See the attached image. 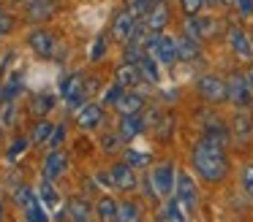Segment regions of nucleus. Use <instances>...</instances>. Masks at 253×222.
<instances>
[{
	"instance_id": "nucleus-1",
	"label": "nucleus",
	"mask_w": 253,
	"mask_h": 222,
	"mask_svg": "<svg viewBox=\"0 0 253 222\" xmlns=\"http://www.w3.org/2000/svg\"><path fill=\"white\" fill-rule=\"evenodd\" d=\"M193 168L199 171V176L210 184H218L229 173V157H226V146L218 141H210L204 135L196 146H193Z\"/></svg>"
},
{
	"instance_id": "nucleus-2",
	"label": "nucleus",
	"mask_w": 253,
	"mask_h": 222,
	"mask_svg": "<svg viewBox=\"0 0 253 222\" xmlns=\"http://www.w3.org/2000/svg\"><path fill=\"white\" fill-rule=\"evenodd\" d=\"M139 25H142V22H139V16L131 14L128 8L117 11L115 22H112V38H115V41H120V43H131V38L136 35Z\"/></svg>"
},
{
	"instance_id": "nucleus-3",
	"label": "nucleus",
	"mask_w": 253,
	"mask_h": 222,
	"mask_svg": "<svg viewBox=\"0 0 253 222\" xmlns=\"http://www.w3.org/2000/svg\"><path fill=\"white\" fill-rule=\"evenodd\" d=\"M82 73H71L66 76V79L60 81V95L66 97L68 108L71 111H77V108L84 106V84H82Z\"/></svg>"
},
{
	"instance_id": "nucleus-4",
	"label": "nucleus",
	"mask_w": 253,
	"mask_h": 222,
	"mask_svg": "<svg viewBox=\"0 0 253 222\" xmlns=\"http://www.w3.org/2000/svg\"><path fill=\"white\" fill-rule=\"evenodd\" d=\"M150 187H153V195H158V198L171 195V190H174V168L169 162L153 168L150 171Z\"/></svg>"
},
{
	"instance_id": "nucleus-5",
	"label": "nucleus",
	"mask_w": 253,
	"mask_h": 222,
	"mask_svg": "<svg viewBox=\"0 0 253 222\" xmlns=\"http://www.w3.org/2000/svg\"><path fill=\"white\" fill-rule=\"evenodd\" d=\"M229 100L234 103L237 108H251V103H253V90H251V84H248V79L242 73H234L229 81Z\"/></svg>"
},
{
	"instance_id": "nucleus-6",
	"label": "nucleus",
	"mask_w": 253,
	"mask_h": 222,
	"mask_svg": "<svg viewBox=\"0 0 253 222\" xmlns=\"http://www.w3.org/2000/svg\"><path fill=\"white\" fill-rule=\"evenodd\" d=\"M28 46L33 49L39 57H55V49H57V38L52 30H46V27H39V30H33L28 35Z\"/></svg>"
},
{
	"instance_id": "nucleus-7",
	"label": "nucleus",
	"mask_w": 253,
	"mask_h": 222,
	"mask_svg": "<svg viewBox=\"0 0 253 222\" xmlns=\"http://www.w3.org/2000/svg\"><path fill=\"white\" fill-rule=\"evenodd\" d=\"M196 90L202 92L207 100L218 103V100H229V84H226L220 76H202L196 81Z\"/></svg>"
},
{
	"instance_id": "nucleus-8",
	"label": "nucleus",
	"mask_w": 253,
	"mask_h": 222,
	"mask_svg": "<svg viewBox=\"0 0 253 222\" xmlns=\"http://www.w3.org/2000/svg\"><path fill=\"white\" fill-rule=\"evenodd\" d=\"M174 198L180 200V206L185 211H193L199 203V190H196V182H193L188 173H180L177 176V190H174Z\"/></svg>"
},
{
	"instance_id": "nucleus-9",
	"label": "nucleus",
	"mask_w": 253,
	"mask_h": 222,
	"mask_svg": "<svg viewBox=\"0 0 253 222\" xmlns=\"http://www.w3.org/2000/svg\"><path fill=\"white\" fill-rule=\"evenodd\" d=\"M218 32V19L212 16H196L193 14L191 19L185 22V35H191L193 41H204V38L215 35Z\"/></svg>"
},
{
	"instance_id": "nucleus-10",
	"label": "nucleus",
	"mask_w": 253,
	"mask_h": 222,
	"mask_svg": "<svg viewBox=\"0 0 253 222\" xmlns=\"http://www.w3.org/2000/svg\"><path fill=\"white\" fill-rule=\"evenodd\" d=\"M57 0H25V14H28V22H46L52 14H55Z\"/></svg>"
},
{
	"instance_id": "nucleus-11",
	"label": "nucleus",
	"mask_w": 253,
	"mask_h": 222,
	"mask_svg": "<svg viewBox=\"0 0 253 222\" xmlns=\"http://www.w3.org/2000/svg\"><path fill=\"white\" fill-rule=\"evenodd\" d=\"M166 22H169V5H166L164 0H155L150 14L144 16V27H147L150 32H161L166 27Z\"/></svg>"
},
{
	"instance_id": "nucleus-12",
	"label": "nucleus",
	"mask_w": 253,
	"mask_h": 222,
	"mask_svg": "<svg viewBox=\"0 0 253 222\" xmlns=\"http://www.w3.org/2000/svg\"><path fill=\"white\" fill-rule=\"evenodd\" d=\"M101 119H104V108H101L98 103H87V106H82V108H79V114H77V125L82 130L98 127Z\"/></svg>"
},
{
	"instance_id": "nucleus-13",
	"label": "nucleus",
	"mask_w": 253,
	"mask_h": 222,
	"mask_svg": "<svg viewBox=\"0 0 253 222\" xmlns=\"http://www.w3.org/2000/svg\"><path fill=\"white\" fill-rule=\"evenodd\" d=\"M229 43H231V49H234L237 57H242V60H251L253 57V43H251V38L245 35V30L231 27V30H229Z\"/></svg>"
},
{
	"instance_id": "nucleus-14",
	"label": "nucleus",
	"mask_w": 253,
	"mask_h": 222,
	"mask_svg": "<svg viewBox=\"0 0 253 222\" xmlns=\"http://www.w3.org/2000/svg\"><path fill=\"white\" fill-rule=\"evenodd\" d=\"M112 182H115V187H120V190H133L136 187V171H133V165L117 162V165L112 168Z\"/></svg>"
},
{
	"instance_id": "nucleus-15",
	"label": "nucleus",
	"mask_w": 253,
	"mask_h": 222,
	"mask_svg": "<svg viewBox=\"0 0 253 222\" xmlns=\"http://www.w3.org/2000/svg\"><path fill=\"white\" fill-rule=\"evenodd\" d=\"M117 84H123L126 90H131V87H136V84H142L144 81V76H142V70H139V65L136 63H123L120 68H117Z\"/></svg>"
},
{
	"instance_id": "nucleus-16",
	"label": "nucleus",
	"mask_w": 253,
	"mask_h": 222,
	"mask_svg": "<svg viewBox=\"0 0 253 222\" xmlns=\"http://www.w3.org/2000/svg\"><path fill=\"white\" fill-rule=\"evenodd\" d=\"M66 168H68L66 155H60L57 149H52L49 155H46V160H44V179L55 182L57 176H63V171H66Z\"/></svg>"
},
{
	"instance_id": "nucleus-17",
	"label": "nucleus",
	"mask_w": 253,
	"mask_h": 222,
	"mask_svg": "<svg viewBox=\"0 0 253 222\" xmlns=\"http://www.w3.org/2000/svg\"><path fill=\"white\" fill-rule=\"evenodd\" d=\"M142 127H144V122H142L139 114H123L120 117V130H117V133H120L123 138H136V135L142 133Z\"/></svg>"
},
{
	"instance_id": "nucleus-18",
	"label": "nucleus",
	"mask_w": 253,
	"mask_h": 222,
	"mask_svg": "<svg viewBox=\"0 0 253 222\" xmlns=\"http://www.w3.org/2000/svg\"><path fill=\"white\" fill-rule=\"evenodd\" d=\"M142 106H144V97L142 95H136V92H123V97L117 100V111L120 114H139L142 111Z\"/></svg>"
},
{
	"instance_id": "nucleus-19",
	"label": "nucleus",
	"mask_w": 253,
	"mask_h": 222,
	"mask_svg": "<svg viewBox=\"0 0 253 222\" xmlns=\"http://www.w3.org/2000/svg\"><path fill=\"white\" fill-rule=\"evenodd\" d=\"M117 211H120V203H115L109 195H104V198L95 203V214H98L101 222H117Z\"/></svg>"
},
{
	"instance_id": "nucleus-20",
	"label": "nucleus",
	"mask_w": 253,
	"mask_h": 222,
	"mask_svg": "<svg viewBox=\"0 0 253 222\" xmlns=\"http://www.w3.org/2000/svg\"><path fill=\"white\" fill-rule=\"evenodd\" d=\"M158 60L153 57V54H147L144 52L142 57L136 60V65H139V70H142V76H144V81H150V84H155V81L161 79V73H158Z\"/></svg>"
},
{
	"instance_id": "nucleus-21",
	"label": "nucleus",
	"mask_w": 253,
	"mask_h": 222,
	"mask_svg": "<svg viewBox=\"0 0 253 222\" xmlns=\"http://www.w3.org/2000/svg\"><path fill=\"white\" fill-rule=\"evenodd\" d=\"M117 222H142V206L133 203V200H126V203H120V211H117Z\"/></svg>"
},
{
	"instance_id": "nucleus-22",
	"label": "nucleus",
	"mask_w": 253,
	"mask_h": 222,
	"mask_svg": "<svg viewBox=\"0 0 253 222\" xmlns=\"http://www.w3.org/2000/svg\"><path fill=\"white\" fill-rule=\"evenodd\" d=\"M177 52H180V60L191 63V60L199 57V41H193L191 35H182L180 41H177Z\"/></svg>"
},
{
	"instance_id": "nucleus-23",
	"label": "nucleus",
	"mask_w": 253,
	"mask_h": 222,
	"mask_svg": "<svg viewBox=\"0 0 253 222\" xmlns=\"http://www.w3.org/2000/svg\"><path fill=\"white\" fill-rule=\"evenodd\" d=\"M66 209L71 211V217L77 222H87L90 220V203H87V200H82V198H68Z\"/></svg>"
},
{
	"instance_id": "nucleus-24",
	"label": "nucleus",
	"mask_w": 253,
	"mask_h": 222,
	"mask_svg": "<svg viewBox=\"0 0 253 222\" xmlns=\"http://www.w3.org/2000/svg\"><path fill=\"white\" fill-rule=\"evenodd\" d=\"M52 108H55V97H52V95H36L33 103H30V114H33V117H39V119L46 117Z\"/></svg>"
},
{
	"instance_id": "nucleus-25",
	"label": "nucleus",
	"mask_w": 253,
	"mask_h": 222,
	"mask_svg": "<svg viewBox=\"0 0 253 222\" xmlns=\"http://www.w3.org/2000/svg\"><path fill=\"white\" fill-rule=\"evenodd\" d=\"M19 81H22V76H19V73H11V76H8V81L3 84L0 95H3V100H6V103H11L14 97L19 95V90H22V84H19Z\"/></svg>"
},
{
	"instance_id": "nucleus-26",
	"label": "nucleus",
	"mask_w": 253,
	"mask_h": 222,
	"mask_svg": "<svg viewBox=\"0 0 253 222\" xmlns=\"http://www.w3.org/2000/svg\"><path fill=\"white\" fill-rule=\"evenodd\" d=\"M52 133H55V125L46 122V119H41V122L33 127V144H44V141H49Z\"/></svg>"
},
{
	"instance_id": "nucleus-27",
	"label": "nucleus",
	"mask_w": 253,
	"mask_h": 222,
	"mask_svg": "<svg viewBox=\"0 0 253 222\" xmlns=\"http://www.w3.org/2000/svg\"><path fill=\"white\" fill-rule=\"evenodd\" d=\"M153 5H155V0H131L126 8L131 11V14H136L139 19H144V16L150 14V8H153Z\"/></svg>"
},
{
	"instance_id": "nucleus-28",
	"label": "nucleus",
	"mask_w": 253,
	"mask_h": 222,
	"mask_svg": "<svg viewBox=\"0 0 253 222\" xmlns=\"http://www.w3.org/2000/svg\"><path fill=\"white\" fill-rule=\"evenodd\" d=\"M166 222H185V217H182V206L180 200H169V206H166Z\"/></svg>"
},
{
	"instance_id": "nucleus-29",
	"label": "nucleus",
	"mask_w": 253,
	"mask_h": 222,
	"mask_svg": "<svg viewBox=\"0 0 253 222\" xmlns=\"http://www.w3.org/2000/svg\"><path fill=\"white\" fill-rule=\"evenodd\" d=\"M123 92H126L123 84H112L109 90L104 92V106H117V100L123 97Z\"/></svg>"
},
{
	"instance_id": "nucleus-30",
	"label": "nucleus",
	"mask_w": 253,
	"mask_h": 222,
	"mask_svg": "<svg viewBox=\"0 0 253 222\" xmlns=\"http://www.w3.org/2000/svg\"><path fill=\"white\" fill-rule=\"evenodd\" d=\"M39 198H41V200H46V203H52V200H57V195H55V187H52V182H49V179H41Z\"/></svg>"
},
{
	"instance_id": "nucleus-31",
	"label": "nucleus",
	"mask_w": 253,
	"mask_h": 222,
	"mask_svg": "<svg viewBox=\"0 0 253 222\" xmlns=\"http://www.w3.org/2000/svg\"><path fill=\"white\" fill-rule=\"evenodd\" d=\"M14 198H17V203L22 206V209H28V206H33V203H36V198H33V190H28V187H19Z\"/></svg>"
},
{
	"instance_id": "nucleus-32",
	"label": "nucleus",
	"mask_w": 253,
	"mask_h": 222,
	"mask_svg": "<svg viewBox=\"0 0 253 222\" xmlns=\"http://www.w3.org/2000/svg\"><path fill=\"white\" fill-rule=\"evenodd\" d=\"M25 214H28V222H46V214H44V209H41L39 203L28 206V209H25Z\"/></svg>"
},
{
	"instance_id": "nucleus-33",
	"label": "nucleus",
	"mask_w": 253,
	"mask_h": 222,
	"mask_svg": "<svg viewBox=\"0 0 253 222\" xmlns=\"http://www.w3.org/2000/svg\"><path fill=\"white\" fill-rule=\"evenodd\" d=\"M14 30V16L8 14L6 8H0V35H6V32Z\"/></svg>"
},
{
	"instance_id": "nucleus-34",
	"label": "nucleus",
	"mask_w": 253,
	"mask_h": 222,
	"mask_svg": "<svg viewBox=\"0 0 253 222\" xmlns=\"http://www.w3.org/2000/svg\"><path fill=\"white\" fill-rule=\"evenodd\" d=\"M106 38L101 35L98 41H95V46H93V52H90V60H93V63H98V60H104V54H106Z\"/></svg>"
},
{
	"instance_id": "nucleus-35",
	"label": "nucleus",
	"mask_w": 253,
	"mask_h": 222,
	"mask_svg": "<svg viewBox=\"0 0 253 222\" xmlns=\"http://www.w3.org/2000/svg\"><path fill=\"white\" fill-rule=\"evenodd\" d=\"M120 138H123L120 133H117V135H104V138H101V146H104V152H117V146H120Z\"/></svg>"
},
{
	"instance_id": "nucleus-36",
	"label": "nucleus",
	"mask_w": 253,
	"mask_h": 222,
	"mask_svg": "<svg viewBox=\"0 0 253 222\" xmlns=\"http://www.w3.org/2000/svg\"><path fill=\"white\" fill-rule=\"evenodd\" d=\"M180 5H182V11H185L188 16H193L204 5V0H180Z\"/></svg>"
},
{
	"instance_id": "nucleus-37",
	"label": "nucleus",
	"mask_w": 253,
	"mask_h": 222,
	"mask_svg": "<svg viewBox=\"0 0 253 222\" xmlns=\"http://www.w3.org/2000/svg\"><path fill=\"white\" fill-rule=\"evenodd\" d=\"M242 187H245L248 195H253V165H248L242 171Z\"/></svg>"
},
{
	"instance_id": "nucleus-38",
	"label": "nucleus",
	"mask_w": 253,
	"mask_h": 222,
	"mask_svg": "<svg viewBox=\"0 0 253 222\" xmlns=\"http://www.w3.org/2000/svg\"><path fill=\"white\" fill-rule=\"evenodd\" d=\"M63 135H66V125H55V133H52V138H49V146H52V149H57V146H60Z\"/></svg>"
},
{
	"instance_id": "nucleus-39",
	"label": "nucleus",
	"mask_w": 253,
	"mask_h": 222,
	"mask_svg": "<svg viewBox=\"0 0 253 222\" xmlns=\"http://www.w3.org/2000/svg\"><path fill=\"white\" fill-rule=\"evenodd\" d=\"M126 162H128V165H133V168H136V165H144V162H147V155H136L133 149H128Z\"/></svg>"
},
{
	"instance_id": "nucleus-40",
	"label": "nucleus",
	"mask_w": 253,
	"mask_h": 222,
	"mask_svg": "<svg viewBox=\"0 0 253 222\" xmlns=\"http://www.w3.org/2000/svg\"><path fill=\"white\" fill-rule=\"evenodd\" d=\"M25 149H28V141H25V138H17V141L11 144V149H8V157L14 160V157H19Z\"/></svg>"
},
{
	"instance_id": "nucleus-41",
	"label": "nucleus",
	"mask_w": 253,
	"mask_h": 222,
	"mask_svg": "<svg viewBox=\"0 0 253 222\" xmlns=\"http://www.w3.org/2000/svg\"><path fill=\"white\" fill-rule=\"evenodd\" d=\"M237 133H240V135H248V133H251V119H248V117H242V114H240V117H237Z\"/></svg>"
},
{
	"instance_id": "nucleus-42",
	"label": "nucleus",
	"mask_w": 253,
	"mask_h": 222,
	"mask_svg": "<svg viewBox=\"0 0 253 222\" xmlns=\"http://www.w3.org/2000/svg\"><path fill=\"white\" fill-rule=\"evenodd\" d=\"M237 8H240V16H253V0H237Z\"/></svg>"
},
{
	"instance_id": "nucleus-43",
	"label": "nucleus",
	"mask_w": 253,
	"mask_h": 222,
	"mask_svg": "<svg viewBox=\"0 0 253 222\" xmlns=\"http://www.w3.org/2000/svg\"><path fill=\"white\" fill-rule=\"evenodd\" d=\"M11 119H14V106L8 103V106H6V114H3V125L8 127V125H11Z\"/></svg>"
},
{
	"instance_id": "nucleus-44",
	"label": "nucleus",
	"mask_w": 253,
	"mask_h": 222,
	"mask_svg": "<svg viewBox=\"0 0 253 222\" xmlns=\"http://www.w3.org/2000/svg\"><path fill=\"white\" fill-rule=\"evenodd\" d=\"M245 79H248V84H251V90H253V65L245 70Z\"/></svg>"
},
{
	"instance_id": "nucleus-45",
	"label": "nucleus",
	"mask_w": 253,
	"mask_h": 222,
	"mask_svg": "<svg viewBox=\"0 0 253 222\" xmlns=\"http://www.w3.org/2000/svg\"><path fill=\"white\" fill-rule=\"evenodd\" d=\"M215 5H231V3H237V0H212Z\"/></svg>"
},
{
	"instance_id": "nucleus-46",
	"label": "nucleus",
	"mask_w": 253,
	"mask_h": 222,
	"mask_svg": "<svg viewBox=\"0 0 253 222\" xmlns=\"http://www.w3.org/2000/svg\"><path fill=\"white\" fill-rule=\"evenodd\" d=\"M0 222H3V206H0Z\"/></svg>"
},
{
	"instance_id": "nucleus-47",
	"label": "nucleus",
	"mask_w": 253,
	"mask_h": 222,
	"mask_svg": "<svg viewBox=\"0 0 253 222\" xmlns=\"http://www.w3.org/2000/svg\"><path fill=\"white\" fill-rule=\"evenodd\" d=\"M0 103H3V95H0Z\"/></svg>"
}]
</instances>
